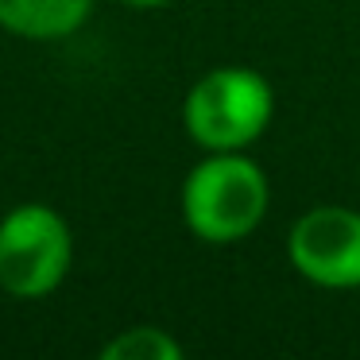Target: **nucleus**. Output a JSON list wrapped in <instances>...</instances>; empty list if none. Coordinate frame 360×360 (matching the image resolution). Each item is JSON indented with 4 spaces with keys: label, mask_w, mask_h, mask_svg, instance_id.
Listing matches in <instances>:
<instances>
[{
    "label": "nucleus",
    "mask_w": 360,
    "mask_h": 360,
    "mask_svg": "<svg viewBox=\"0 0 360 360\" xmlns=\"http://www.w3.org/2000/svg\"><path fill=\"white\" fill-rule=\"evenodd\" d=\"M271 190L267 174L244 151H210L182 182V217L205 244H236L256 233Z\"/></svg>",
    "instance_id": "f257e3e1"
},
{
    "label": "nucleus",
    "mask_w": 360,
    "mask_h": 360,
    "mask_svg": "<svg viewBox=\"0 0 360 360\" xmlns=\"http://www.w3.org/2000/svg\"><path fill=\"white\" fill-rule=\"evenodd\" d=\"M275 94L267 78L248 66H221L194 82L182 105L186 132L205 151H244L267 132Z\"/></svg>",
    "instance_id": "f03ea898"
},
{
    "label": "nucleus",
    "mask_w": 360,
    "mask_h": 360,
    "mask_svg": "<svg viewBox=\"0 0 360 360\" xmlns=\"http://www.w3.org/2000/svg\"><path fill=\"white\" fill-rule=\"evenodd\" d=\"M74 236L63 213L43 202L16 205L0 217V287L12 298H43L66 279Z\"/></svg>",
    "instance_id": "7ed1b4c3"
},
{
    "label": "nucleus",
    "mask_w": 360,
    "mask_h": 360,
    "mask_svg": "<svg viewBox=\"0 0 360 360\" xmlns=\"http://www.w3.org/2000/svg\"><path fill=\"white\" fill-rule=\"evenodd\" d=\"M287 256L290 267L314 287H360V213L345 205L306 210L287 236Z\"/></svg>",
    "instance_id": "20e7f679"
},
{
    "label": "nucleus",
    "mask_w": 360,
    "mask_h": 360,
    "mask_svg": "<svg viewBox=\"0 0 360 360\" xmlns=\"http://www.w3.org/2000/svg\"><path fill=\"white\" fill-rule=\"evenodd\" d=\"M94 0H0V27L24 39H63L78 32Z\"/></svg>",
    "instance_id": "39448f33"
},
{
    "label": "nucleus",
    "mask_w": 360,
    "mask_h": 360,
    "mask_svg": "<svg viewBox=\"0 0 360 360\" xmlns=\"http://www.w3.org/2000/svg\"><path fill=\"white\" fill-rule=\"evenodd\" d=\"M101 360H182V345L159 326H132L105 345Z\"/></svg>",
    "instance_id": "423d86ee"
},
{
    "label": "nucleus",
    "mask_w": 360,
    "mask_h": 360,
    "mask_svg": "<svg viewBox=\"0 0 360 360\" xmlns=\"http://www.w3.org/2000/svg\"><path fill=\"white\" fill-rule=\"evenodd\" d=\"M120 4H132V8H159V4H171V0H120Z\"/></svg>",
    "instance_id": "0eeeda50"
}]
</instances>
